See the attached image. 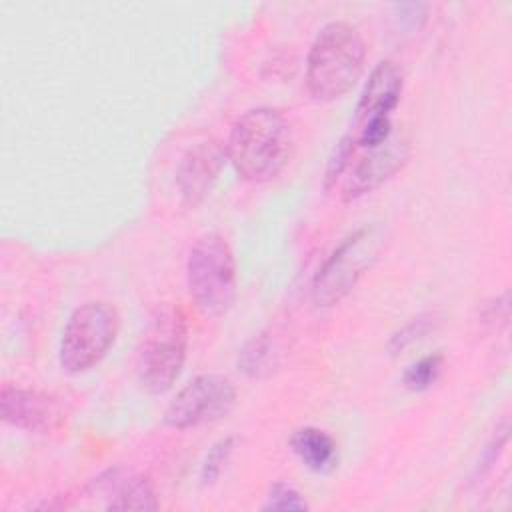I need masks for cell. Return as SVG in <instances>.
Listing matches in <instances>:
<instances>
[{"label":"cell","instance_id":"ba28073f","mask_svg":"<svg viewBox=\"0 0 512 512\" xmlns=\"http://www.w3.org/2000/svg\"><path fill=\"white\" fill-rule=\"evenodd\" d=\"M236 402V386L224 374H200L182 386L164 410L162 422L190 430L224 418Z\"/></svg>","mask_w":512,"mask_h":512},{"label":"cell","instance_id":"3957f363","mask_svg":"<svg viewBox=\"0 0 512 512\" xmlns=\"http://www.w3.org/2000/svg\"><path fill=\"white\" fill-rule=\"evenodd\" d=\"M366 46L360 32L332 20L314 36L306 56V88L318 102H334L348 94L364 70Z\"/></svg>","mask_w":512,"mask_h":512},{"label":"cell","instance_id":"8992f818","mask_svg":"<svg viewBox=\"0 0 512 512\" xmlns=\"http://www.w3.org/2000/svg\"><path fill=\"white\" fill-rule=\"evenodd\" d=\"M120 332L118 310L104 300H90L80 304L68 318L58 360L68 374H82L94 368L114 346Z\"/></svg>","mask_w":512,"mask_h":512},{"label":"cell","instance_id":"4fadbf2b","mask_svg":"<svg viewBox=\"0 0 512 512\" xmlns=\"http://www.w3.org/2000/svg\"><path fill=\"white\" fill-rule=\"evenodd\" d=\"M106 508L108 510H138V512L158 510V498H156L152 480L144 474H134V476H128L126 480L118 482L114 498L106 504Z\"/></svg>","mask_w":512,"mask_h":512},{"label":"cell","instance_id":"6da1fadb","mask_svg":"<svg viewBox=\"0 0 512 512\" xmlns=\"http://www.w3.org/2000/svg\"><path fill=\"white\" fill-rule=\"evenodd\" d=\"M292 154V130L282 112L270 106L246 110L230 128L226 158L248 182L274 180Z\"/></svg>","mask_w":512,"mask_h":512},{"label":"cell","instance_id":"277c9868","mask_svg":"<svg viewBox=\"0 0 512 512\" xmlns=\"http://www.w3.org/2000/svg\"><path fill=\"white\" fill-rule=\"evenodd\" d=\"M188 350L186 314L176 304L158 306L136 348V378L150 394L168 392L182 374Z\"/></svg>","mask_w":512,"mask_h":512},{"label":"cell","instance_id":"5b68a950","mask_svg":"<svg viewBox=\"0 0 512 512\" xmlns=\"http://www.w3.org/2000/svg\"><path fill=\"white\" fill-rule=\"evenodd\" d=\"M186 284L190 300L202 316L216 320L230 312L238 294V276L234 252L222 234L206 232L192 244Z\"/></svg>","mask_w":512,"mask_h":512},{"label":"cell","instance_id":"d6986e66","mask_svg":"<svg viewBox=\"0 0 512 512\" xmlns=\"http://www.w3.org/2000/svg\"><path fill=\"white\" fill-rule=\"evenodd\" d=\"M400 24L406 26L408 30H418L428 16V4L422 2H400L392 6Z\"/></svg>","mask_w":512,"mask_h":512},{"label":"cell","instance_id":"8fae6325","mask_svg":"<svg viewBox=\"0 0 512 512\" xmlns=\"http://www.w3.org/2000/svg\"><path fill=\"white\" fill-rule=\"evenodd\" d=\"M402 90H404L402 68L392 60H380L372 68L360 92L352 122H364L380 116L392 118V112L400 104Z\"/></svg>","mask_w":512,"mask_h":512},{"label":"cell","instance_id":"ac0fdd59","mask_svg":"<svg viewBox=\"0 0 512 512\" xmlns=\"http://www.w3.org/2000/svg\"><path fill=\"white\" fill-rule=\"evenodd\" d=\"M430 326H432V322H430L428 316H418V318L410 320L398 332L392 334V338L388 340V352L390 354H400L402 350L410 348L414 342L422 340L428 334Z\"/></svg>","mask_w":512,"mask_h":512},{"label":"cell","instance_id":"7c38bea8","mask_svg":"<svg viewBox=\"0 0 512 512\" xmlns=\"http://www.w3.org/2000/svg\"><path fill=\"white\" fill-rule=\"evenodd\" d=\"M288 444L298 460L312 472L326 474L338 464V444L326 430L316 426L298 428L292 432Z\"/></svg>","mask_w":512,"mask_h":512},{"label":"cell","instance_id":"7a4b0ae2","mask_svg":"<svg viewBox=\"0 0 512 512\" xmlns=\"http://www.w3.org/2000/svg\"><path fill=\"white\" fill-rule=\"evenodd\" d=\"M410 156V138L404 130H396L392 138L376 148H358L344 134L326 162L324 190L342 202H352L374 192L390 180Z\"/></svg>","mask_w":512,"mask_h":512},{"label":"cell","instance_id":"9a60e30c","mask_svg":"<svg viewBox=\"0 0 512 512\" xmlns=\"http://www.w3.org/2000/svg\"><path fill=\"white\" fill-rule=\"evenodd\" d=\"M442 362L444 358L440 354H428V356H422L420 360L412 362L404 374H402V384L412 390V392H422L426 388H430L440 372H442Z\"/></svg>","mask_w":512,"mask_h":512},{"label":"cell","instance_id":"52a82bcc","mask_svg":"<svg viewBox=\"0 0 512 512\" xmlns=\"http://www.w3.org/2000/svg\"><path fill=\"white\" fill-rule=\"evenodd\" d=\"M382 244L384 234L376 224H364L348 234L314 274V304L328 308L346 298L360 276L374 264Z\"/></svg>","mask_w":512,"mask_h":512},{"label":"cell","instance_id":"2e32d148","mask_svg":"<svg viewBox=\"0 0 512 512\" xmlns=\"http://www.w3.org/2000/svg\"><path fill=\"white\" fill-rule=\"evenodd\" d=\"M232 452H234V438L232 436L220 438L218 442H214L208 448V452H206V456L202 460V466H200V480H202V484L208 486V484H214L220 478V474L226 468Z\"/></svg>","mask_w":512,"mask_h":512},{"label":"cell","instance_id":"5bb4252c","mask_svg":"<svg viewBox=\"0 0 512 512\" xmlns=\"http://www.w3.org/2000/svg\"><path fill=\"white\" fill-rule=\"evenodd\" d=\"M274 352L268 332L252 336L238 354V370L250 378H264L272 372Z\"/></svg>","mask_w":512,"mask_h":512},{"label":"cell","instance_id":"30bf717a","mask_svg":"<svg viewBox=\"0 0 512 512\" xmlns=\"http://www.w3.org/2000/svg\"><path fill=\"white\" fill-rule=\"evenodd\" d=\"M226 160V146H222L214 138L194 144L180 158L176 170V184L182 200L188 206L200 204L210 194Z\"/></svg>","mask_w":512,"mask_h":512},{"label":"cell","instance_id":"9c48e42d","mask_svg":"<svg viewBox=\"0 0 512 512\" xmlns=\"http://www.w3.org/2000/svg\"><path fill=\"white\" fill-rule=\"evenodd\" d=\"M0 412L6 424L42 436L62 432L68 420V408L60 398L10 384L2 386Z\"/></svg>","mask_w":512,"mask_h":512},{"label":"cell","instance_id":"e0dca14e","mask_svg":"<svg viewBox=\"0 0 512 512\" xmlns=\"http://www.w3.org/2000/svg\"><path fill=\"white\" fill-rule=\"evenodd\" d=\"M262 508L264 510H308V502L294 486L282 480H276L270 486Z\"/></svg>","mask_w":512,"mask_h":512}]
</instances>
